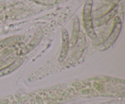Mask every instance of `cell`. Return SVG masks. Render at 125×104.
Masks as SVG:
<instances>
[{
    "label": "cell",
    "instance_id": "obj_7",
    "mask_svg": "<svg viewBox=\"0 0 125 104\" xmlns=\"http://www.w3.org/2000/svg\"><path fill=\"white\" fill-rule=\"evenodd\" d=\"M79 35V22L77 17H74L73 18V32H72V38H71L70 42H69V46L72 48L75 46L78 41V37Z\"/></svg>",
    "mask_w": 125,
    "mask_h": 104
},
{
    "label": "cell",
    "instance_id": "obj_5",
    "mask_svg": "<svg viewBox=\"0 0 125 104\" xmlns=\"http://www.w3.org/2000/svg\"><path fill=\"white\" fill-rule=\"evenodd\" d=\"M62 47L61 52L58 58V61L62 62L65 60L68 53L69 48V37H68V32L66 29H63L62 31Z\"/></svg>",
    "mask_w": 125,
    "mask_h": 104
},
{
    "label": "cell",
    "instance_id": "obj_3",
    "mask_svg": "<svg viewBox=\"0 0 125 104\" xmlns=\"http://www.w3.org/2000/svg\"><path fill=\"white\" fill-rule=\"evenodd\" d=\"M85 42H86V41H85V35L83 32H81L79 35L78 41H77L76 44V48L75 51L73 52L72 58L69 59L70 64H72V63L75 62L76 61H77L78 59L80 58L83 52H84V49H85Z\"/></svg>",
    "mask_w": 125,
    "mask_h": 104
},
{
    "label": "cell",
    "instance_id": "obj_9",
    "mask_svg": "<svg viewBox=\"0 0 125 104\" xmlns=\"http://www.w3.org/2000/svg\"><path fill=\"white\" fill-rule=\"evenodd\" d=\"M17 47L15 46V45H11V46H8V48L4 49L2 52H0V60H2V58H4L7 56L9 55L12 52H13L15 50H16Z\"/></svg>",
    "mask_w": 125,
    "mask_h": 104
},
{
    "label": "cell",
    "instance_id": "obj_2",
    "mask_svg": "<svg viewBox=\"0 0 125 104\" xmlns=\"http://www.w3.org/2000/svg\"><path fill=\"white\" fill-rule=\"evenodd\" d=\"M121 26H122V25H121L119 18L117 17L115 19V24L114 26L113 29L112 30V32L111 33L109 37L107 38V40L103 43V46L104 49H108L109 47H111L114 43V42L117 40V37L119 35L120 32Z\"/></svg>",
    "mask_w": 125,
    "mask_h": 104
},
{
    "label": "cell",
    "instance_id": "obj_6",
    "mask_svg": "<svg viewBox=\"0 0 125 104\" xmlns=\"http://www.w3.org/2000/svg\"><path fill=\"white\" fill-rule=\"evenodd\" d=\"M24 60V59L23 58H17L13 62H12L9 65H7L4 68L0 69V77L4 76L15 71L17 68H19L23 64Z\"/></svg>",
    "mask_w": 125,
    "mask_h": 104
},
{
    "label": "cell",
    "instance_id": "obj_4",
    "mask_svg": "<svg viewBox=\"0 0 125 104\" xmlns=\"http://www.w3.org/2000/svg\"><path fill=\"white\" fill-rule=\"evenodd\" d=\"M42 31L41 30H39L37 32L36 34H35V35H34V37L32 38L31 41L29 43V44L27 45L26 46H24V47H23V48L20 50V55L23 56V55L27 54H28L29 52H30L32 50L34 49L39 45V43L40 42L42 38Z\"/></svg>",
    "mask_w": 125,
    "mask_h": 104
},
{
    "label": "cell",
    "instance_id": "obj_8",
    "mask_svg": "<svg viewBox=\"0 0 125 104\" xmlns=\"http://www.w3.org/2000/svg\"><path fill=\"white\" fill-rule=\"evenodd\" d=\"M20 40V37L13 36L1 40V41H0V51L6 47V46H9L11 45H15L17 42H18Z\"/></svg>",
    "mask_w": 125,
    "mask_h": 104
},
{
    "label": "cell",
    "instance_id": "obj_1",
    "mask_svg": "<svg viewBox=\"0 0 125 104\" xmlns=\"http://www.w3.org/2000/svg\"><path fill=\"white\" fill-rule=\"evenodd\" d=\"M93 5L92 0H87L84 5L83 9V21L85 31L89 38L91 39H95L96 34L93 28L92 21V7Z\"/></svg>",
    "mask_w": 125,
    "mask_h": 104
}]
</instances>
